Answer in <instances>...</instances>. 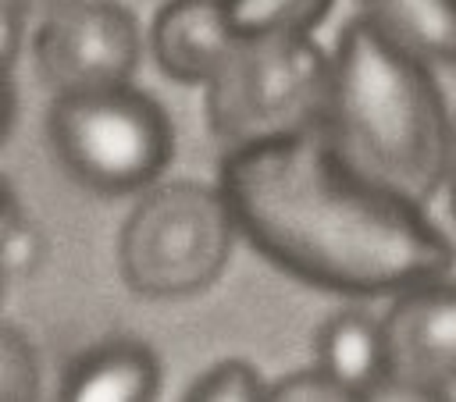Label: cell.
<instances>
[{"mask_svg":"<svg viewBox=\"0 0 456 402\" xmlns=\"http://www.w3.org/2000/svg\"><path fill=\"white\" fill-rule=\"evenodd\" d=\"M217 189L267 263L324 292L395 295L456 263L424 206L353 171L321 128L224 149Z\"/></svg>","mask_w":456,"mask_h":402,"instance_id":"obj_1","label":"cell"},{"mask_svg":"<svg viewBox=\"0 0 456 402\" xmlns=\"http://www.w3.org/2000/svg\"><path fill=\"white\" fill-rule=\"evenodd\" d=\"M321 132L353 171L410 203L424 206L445 181L452 117L431 64L363 14L335 39Z\"/></svg>","mask_w":456,"mask_h":402,"instance_id":"obj_2","label":"cell"},{"mask_svg":"<svg viewBox=\"0 0 456 402\" xmlns=\"http://www.w3.org/2000/svg\"><path fill=\"white\" fill-rule=\"evenodd\" d=\"M331 57L310 32L239 36L207 82L210 132L232 146L321 128Z\"/></svg>","mask_w":456,"mask_h":402,"instance_id":"obj_3","label":"cell"},{"mask_svg":"<svg viewBox=\"0 0 456 402\" xmlns=\"http://www.w3.org/2000/svg\"><path fill=\"white\" fill-rule=\"evenodd\" d=\"M235 221L221 189L200 181L153 185L128 210L118 235L125 285L146 299H185L228 267Z\"/></svg>","mask_w":456,"mask_h":402,"instance_id":"obj_4","label":"cell"},{"mask_svg":"<svg viewBox=\"0 0 456 402\" xmlns=\"http://www.w3.org/2000/svg\"><path fill=\"white\" fill-rule=\"evenodd\" d=\"M46 132L64 171L107 196L146 189L175 149L171 121L160 103L128 82L57 92Z\"/></svg>","mask_w":456,"mask_h":402,"instance_id":"obj_5","label":"cell"},{"mask_svg":"<svg viewBox=\"0 0 456 402\" xmlns=\"http://www.w3.org/2000/svg\"><path fill=\"white\" fill-rule=\"evenodd\" d=\"M36 71L53 92H86L121 85L135 75L142 39L128 7L114 0H75L43 18Z\"/></svg>","mask_w":456,"mask_h":402,"instance_id":"obj_6","label":"cell"},{"mask_svg":"<svg viewBox=\"0 0 456 402\" xmlns=\"http://www.w3.org/2000/svg\"><path fill=\"white\" fill-rule=\"evenodd\" d=\"M378 331L385 391L442 398L456 384V281L431 277L395 292Z\"/></svg>","mask_w":456,"mask_h":402,"instance_id":"obj_7","label":"cell"},{"mask_svg":"<svg viewBox=\"0 0 456 402\" xmlns=\"http://www.w3.org/2000/svg\"><path fill=\"white\" fill-rule=\"evenodd\" d=\"M235 39L221 0H167L150 28V50L160 71L185 85H207Z\"/></svg>","mask_w":456,"mask_h":402,"instance_id":"obj_8","label":"cell"},{"mask_svg":"<svg viewBox=\"0 0 456 402\" xmlns=\"http://www.w3.org/2000/svg\"><path fill=\"white\" fill-rule=\"evenodd\" d=\"M160 391V363L139 342H103L68 363L61 398L75 402H139Z\"/></svg>","mask_w":456,"mask_h":402,"instance_id":"obj_9","label":"cell"},{"mask_svg":"<svg viewBox=\"0 0 456 402\" xmlns=\"http://www.w3.org/2000/svg\"><path fill=\"white\" fill-rule=\"evenodd\" d=\"M314 356L317 370L346 398H370L385 391L381 331L363 310H342L328 317L314 338Z\"/></svg>","mask_w":456,"mask_h":402,"instance_id":"obj_10","label":"cell"},{"mask_svg":"<svg viewBox=\"0 0 456 402\" xmlns=\"http://www.w3.org/2000/svg\"><path fill=\"white\" fill-rule=\"evenodd\" d=\"M388 39L428 64H456V0H360Z\"/></svg>","mask_w":456,"mask_h":402,"instance_id":"obj_11","label":"cell"},{"mask_svg":"<svg viewBox=\"0 0 456 402\" xmlns=\"http://www.w3.org/2000/svg\"><path fill=\"white\" fill-rule=\"evenodd\" d=\"M235 36L267 32H310L331 7V0H221Z\"/></svg>","mask_w":456,"mask_h":402,"instance_id":"obj_12","label":"cell"},{"mask_svg":"<svg viewBox=\"0 0 456 402\" xmlns=\"http://www.w3.org/2000/svg\"><path fill=\"white\" fill-rule=\"evenodd\" d=\"M185 398H207V402H246V398H267V381L260 370L246 359H221L210 370H203L189 388Z\"/></svg>","mask_w":456,"mask_h":402,"instance_id":"obj_13","label":"cell"},{"mask_svg":"<svg viewBox=\"0 0 456 402\" xmlns=\"http://www.w3.org/2000/svg\"><path fill=\"white\" fill-rule=\"evenodd\" d=\"M39 395V363L28 338L0 324V402H28Z\"/></svg>","mask_w":456,"mask_h":402,"instance_id":"obj_14","label":"cell"},{"mask_svg":"<svg viewBox=\"0 0 456 402\" xmlns=\"http://www.w3.org/2000/svg\"><path fill=\"white\" fill-rule=\"evenodd\" d=\"M39 253H43V242H39L36 228L21 213H14L0 228V260H4V267L11 274H25L39 263Z\"/></svg>","mask_w":456,"mask_h":402,"instance_id":"obj_15","label":"cell"},{"mask_svg":"<svg viewBox=\"0 0 456 402\" xmlns=\"http://www.w3.org/2000/svg\"><path fill=\"white\" fill-rule=\"evenodd\" d=\"M267 398H292V402H306V398H346L317 366L314 370H296L289 377H278L267 384Z\"/></svg>","mask_w":456,"mask_h":402,"instance_id":"obj_16","label":"cell"},{"mask_svg":"<svg viewBox=\"0 0 456 402\" xmlns=\"http://www.w3.org/2000/svg\"><path fill=\"white\" fill-rule=\"evenodd\" d=\"M21 0H0V75H7L21 50V25H25Z\"/></svg>","mask_w":456,"mask_h":402,"instance_id":"obj_17","label":"cell"},{"mask_svg":"<svg viewBox=\"0 0 456 402\" xmlns=\"http://www.w3.org/2000/svg\"><path fill=\"white\" fill-rule=\"evenodd\" d=\"M11 125H14V89H11L7 75H0V142L7 139Z\"/></svg>","mask_w":456,"mask_h":402,"instance_id":"obj_18","label":"cell"},{"mask_svg":"<svg viewBox=\"0 0 456 402\" xmlns=\"http://www.w3.org/2000/svg\"><path fill=\"white\" fill-rule=\"evenodd\" d=\"M445 189H449V206L456 217V117H452V132H449V160H445Z\"/></svg>","mask_w":456,"mask_h":402,"instance_id":"obj_19","label":"cell"},{"mask_svg":"<svg viewBox=\"0 0 456 402\" xmlns=\"http://www.w3.org/2000/svg\"><path fill=\"white\" fill-rule=\"evenodd\" d=\"M21 4H25L28 14L46 18V14H53V11H61V7H68V4H75V0H21Z\"/></svg>","mask_w":456,"mask_h":402,"instance_id":"obj_20","label":"cell"},{"mask_svg":"<svg viewBox=\"0 0 456 402\" xmlns=\"http://www.w3.org/2000/svg\"><path fill=\"white\" fill-rule=\"evenodd\" d=\"M14 213H18V206H14V196H11V189L0 181V228H4V224H7Z\"/></svg>","mask_w":456,"mask_h":402,"instance_id":"obj_21","label":"cell"},{"mask_svg":"<svg viewBox=\"0 0 456 402\" xmlns=\"http://www.w3.org/2000/svg\"><path fill=\"white\" fill-rule=\"evenodd\" d=\"M7 274H11V270H7L4 260H0V295H4V281H7Z\"/></svg>","mask_w":456,"mask_h":402,"instance_id":"obj_22","label":"cell"}]
</instances>
